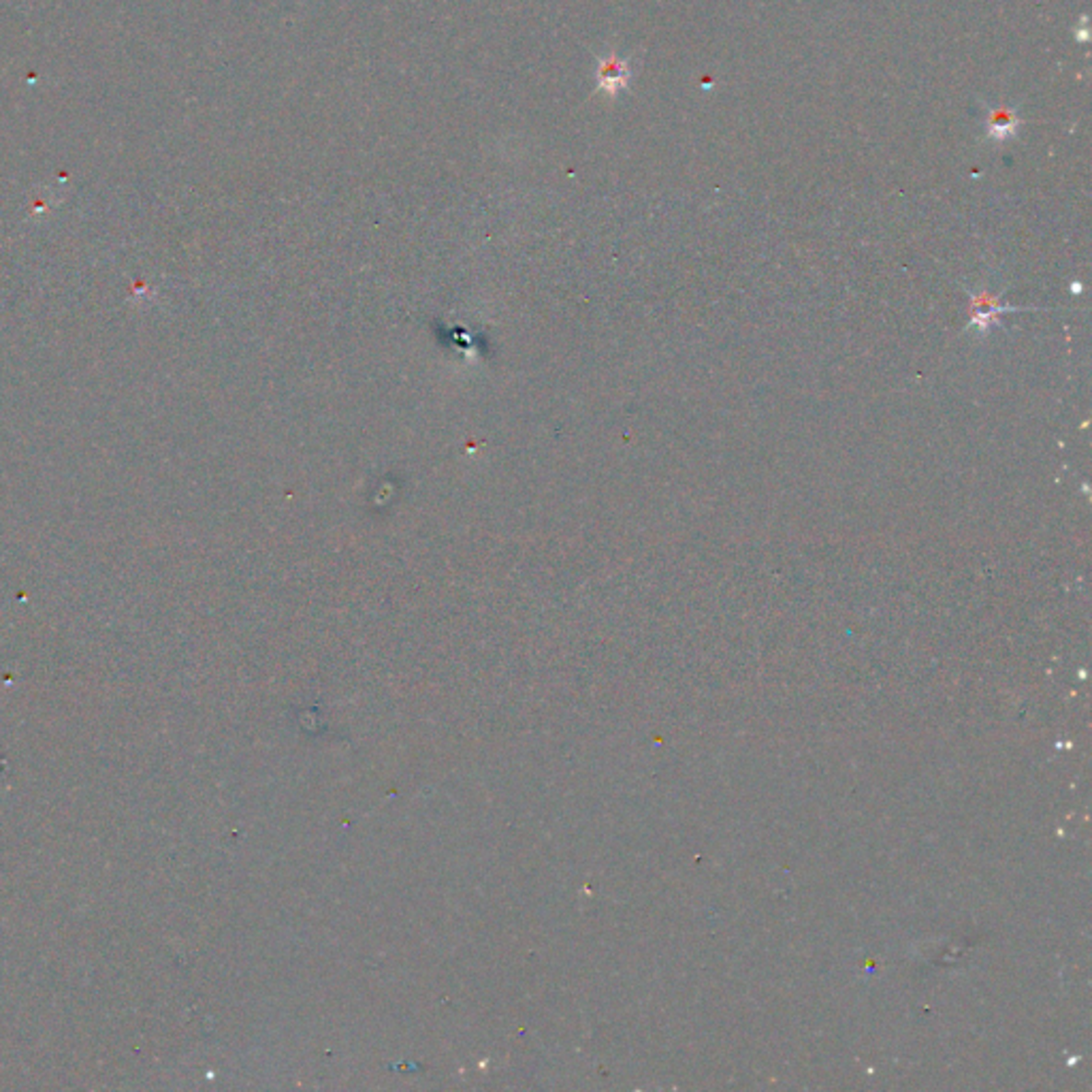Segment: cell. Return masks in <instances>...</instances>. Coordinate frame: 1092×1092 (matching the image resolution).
Here are the masks:
<instances>
[{"mask_svg": "<svg viewBox=\"0 0 1092 1092\" xmlns=\"http://www.w3.org/2000/svg\"><path fill=\"white\" fill-rule=\"evenodd\" d=\"M1015 128H1018V118L1012 109H996L988 118V133L994 139H1007L1015 133Z\"/></svg>", "mask_w": 1092, "mask_h": 1092, "instance_id": "obj_1", "label": "cell"}, {"mask_svg": "<svg viewBox=\"0 0 1092 1092\" xmlns=\"http://www.w3.org/2000/svg\"><path fill=\"white\" fill-rule=\"evenodd\" d=\"M627 75L630 73H627L625 63H621V60H617V58L606 60L602 68H599V81H602V88H606V90H611V92L619 90V88H623L627 84Z\"/></svg>", "mask_w": 1092, "mask_h": 1092, "instance_id": "obj_2", "label": "cell"}]
</instances>
